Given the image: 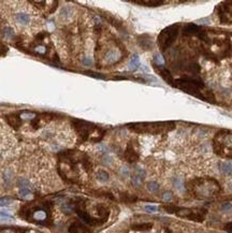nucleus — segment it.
<instances>
[{"label":"nucleus","instance_id":"412c9836","mask_svg":"<svg viewBox=\"0 0 232 233\" xmlns=\"http://www.w3.org/2000/svg\"><path fill=\"white\" fill-rule=\"evenodd\" d=\"M139 66H140V59H139V56L138 55H134L131 58L130 60V63H129V69L130 70H137L139 68Z\"/></svg>","mask_w":232,"mask_h":233},{"label":"nucleus","instance_id":"5701e85b","mask_svg":"<svg viewBox=\"0 0 232 233\" xmlns=\"http://www.w3.org/2000/svg\"><path fill=\"white\" fill-rule=\"evenodd\" d=\"M17 186L20 187V189L26 188V189H30L31 190V184L29 183V181H27L26 178H20L17 181Z\"/></svg>","mask_w":232,"mask_h":233},{"label":"nucleus","instance_id":"9b49d317","mask_svg":"<svg viewBox=\"0 0 232 233\" xmlns=\"http://www.w3.org/2000/svg\"><path fill=\"white\" fill-rule=\"evenodd\" d=\"M144 177H145V171H144L143 169L137 168L136 170H134V174H133V176L131 177V183H132V185L136 186V187L141 186Z\"/></svg>","mask_w":232,"mask_h":233},{"label":"nucleus","instance_id":"f257e3e1","mask_svg":"<svg viewBox=\"0 0 232 233\" xmlns=\"http://www.w3.org/2000/svg\"><path fill=\"white\" fill-rule=\"evenodd\" d=\"M198 37L202 41V50L208 58L217 60L232 57V32L202 29Z\"/></svg>","mask_w":232,"mask_h":233},{"label":"nucleus","instance_id":"72a5a7b5","mask_svg":"<svg viewBox=\"0 0 232 233\" xmlns=\"http://www.w3.org/2000/svg\"><path fill=\"white\" fill-rule=\"evenodd\" d=\"M102 161H103V163H106V165H110V162H111V157H110L109 155H104L102 157Z\"/></svg>","mask_w":232,"mask_h":233},{"label":"nucleus","instance_id":"4be33fe9","mask_svg":"<svg viewBox=\"0 0 232 233\" xmlns=\"http://www.w3.org/2000/svg\"><path fill=\"white\" fill-rule=\"evenodd\" d=\"M96 176H97V178L99 179L100 182H108L109 181V173L106 171H104V170H99V171L97 172V174H96Z\"/></svg>","mask_w":232,"mask_h":233},{"label":"nucleus","instance_id":"e433bc0d","mask_svg":"<svg viewBox=\"0 0 232 233\" xmlns=\"http://www.w3.org/2000/svg\"><path fill=\"white\" fill-rule=\"evenodd\" d=\"M83 62H84L85 65H88V66L92 65V60H90L89 58H84L83 59Z\"/></svg>","mask_w":232,"mask_h":233},{"label":"nucleus","instance_id":"f704fd0d","mask_svg":"<svg viewBox=\"0 0 232 233\" xmlns=\"http://www.w3.org/2000/svg\"><path fill=\"white\" fill-rule=\"evenodd\" d=\"M231 209V204H230V203H226V204L222 205V209H224V211H228V209Z\"/></svg>","mask_w":232,"mask_h":233},{"label":"nucleus","instance_id":"1a4fd4ad","mask_svg":"<svg viewBox=\"0 0 232 233\" xmlns=\"http://www.w3.org/2000/svg\"><path fill=\"white\" fill-rule=\"evenodd\" d=\"M154 69L160 74L161 77H162L169 85L174 86L175 80L173 79V76H172V74H171L170 71H169L168 69H166L164 67H162V66H158V65H154Z\"/></svg>","mask_w":232,"mask_h":233},{"label":"nucleus","instance_id":"bb28decb","mask_svg":"<svg viewBox=\"0 0 232 233\" xmlns=\"http://www.w3.org/2000/svg\"><path fill=\"white\" fill-rule=\"evenodd\" d=\"M147 189L150 192H157L159 190V185L156 182H150L147 184Z\"/></svg>","mask_w":232,"mask_h":233},{"label":"nucleus","instance_id":"a878e982","mask_svg":"<svg viewBox=\"0 0 232 233\" xmlns=\"http://www.w3.org/2000/svg\"><path fill=\"white\" fill-rule=\"evenodd\" d=\"M173 185H174V187L177 189V190H180V191L184 190V183H183V181H182L181 178H177V177L173 178Z\"/></svg>","mask_w":232,"mask_h":233},{"label":"nucleus","instance_id":"2f4dec72","mask_svg":"<svg viewBox=\"0 0 232 233\" xmlns=\"http://www.w3.org/2000/svg\"><path fill=\"white\" fill-rule=\"evenodd\" d=\"M13 217L11 216L9 213L7 212H0V219H3V220H7V219H12Z\"/></svg>","mask_w":232,"mask_h":233},{"label":"nucleus","instance_id":"7c9ffc66","mask_svg":"<svg viewBox=\"0 0 232 233\" xmlns=\"http://www.w3.org/2000/svg\"><path fill=\"white\" fill-rule=\"evenodd\" d=\"M172 198H173V193L171 191L164 192V195H162V199H164V201H166V202H170L171 200H172Z\"/></svg>","mask_w":232,"mask_h":233},{"label":"nucleus","instance_id":"cd10ccee","mask_svg":"<svg viewBox=\"0 0 232 233\" xmlns=\"http://www.w3.org/2000/svg\"><path fill=\"white\" fill-rule=\"evenodd\" d=\"M73 209H74V205L73 204H67V203H65V204L61 205V211L67 213V214H70Z\"/></svg>","mask_w":232,"mask_h":233},{"label":"nucleus","instance_id":"4468645a","mask_svg":"<svg viewBox=\"0 0 232 233\" xmlns=\"http://www.w3.org/2000/svg\"><path fill=\"white\" fill-rule=\"evenodd\" d=\"M104 59L108 63H115L120 59V53L117 50H109L104 54Z\"/></svg>","mask_w":232,"mask_h":233},{"label":"nucleus","instance_id":"c756f323","mask_svg":"<svg viewBox=\"0 0 232 233\" xmlns=\"http://www.w3.org/2000/svg\"><path fill=\"white\" fill-rule=\"evenodd\" d=\"M11 202H12V199L9 198V197L1 198V199H0V206H7V205H9Z\"/></svg>","mask_w":232,"mask_h":233},{"label":"nucleus","instance_id":"dca6fc26","mask_svg":"<svg viewBox=\"0 0 232 233\" xmlns=\"http://www.w3.org/2000/svg\"><path fill=\"white\" fill-rule=\"evenodd\" d=\"M201 30H202V28L199 27L198 25L188 24L184 27L183 32H184V34H186V36H194V34L198 36V34L201 32Z\"/></svg>","mask_w":232,"mask_h":233},{"label":"nucleus","instance_id":"7ed1b4c3","mask_svg":"<svg viewBox=\"0 0 232 233\" xmlns=\"http://www.w3.org/2000/svg\"><path fill=\"white\" fill-rule=\"evenodd\" d=\"M188 187L191 190V192L197 198H200V199L211 198L220 191V186L218 185V183L211 178H208V179L197 178L189 183Z\"/></svg>","mask_w":232,"mask_h":233},{"label":"nucleus","instance_id":"aec40b11","mask_svg":"<svg viewBox=\"0 0 232 233\" xmlns=\"http://www.w3.org/2000/svg\"><path fill=\"white\" fill-rule=\"evenodd\" d=\"M152 227H153V223H140V225H136V226L132 227L133 230H136V231H147V230L152 229Z\"/></svg>","mask_w":232,"mask_h":233},{"label":"nucleus","instance_id":"393cba45","mask_svg":"<svg viewBox=\"0 0 232 233\" xmlns=\"http://www.w3.org/2000/svg\"><path fill=\"white\" fill-rule=\"evenodd\" d=\"M20 195H21L23 199H31L32 198V192H31L30 189H26V188H23V189H20Z\"/></svg>","mask_w":232,"mask_h":233},{"label":"nucleus","instance_id":"9d476101","mask_svg":"<svg viewBox=\"0 0 232 233\" xmlns=\"http://www.w3.org/2000/svg\"><path fill=\"white\" fill-rule=\"evenodd\" d=\"M125 158H126V160L128 162H131V163L138 161V159H139V154L134 149L132 143H129V144L127 145L126 151H125Z\"/></svg>","mask_w":232,"mask_h":233},{"label":"nucleus","instance_id":"f03ea898","mask_svg":"<svg viewBox=\"0 0 232 233\" xmlns=\"http://www.w3.org/2000/svg\"><path fill=\"white\" fill-rule=\"evenodd\" d=\"M174 87L184 90L185 93H190L191 96L199 98L203 101H208L211 103H215V97L212 91L206 90L204 84L194 77H182V79L175 80Z\"/></svg>","mask_w":232,"mask_h":233},{"label":"nucleus","instance_id":"20e7f679","mask_svg":"<svg viewBox=\"0 0 232 233\" xmlns=\"http://www.w3.org/2000/svg\"><path fill=\"white\" fill-rule=\"evenodd\" d=\"M72 126L74 127L76 133L83 141L90 140L92 142H98L104 135V130L98 128L96 125L85 120L72 119Z\"/></svg>","mask_w":232,"mask_h":233},{"label":"nucleus","instance_id":"473e14b6","mask_svg":"<svg viewBox=\"0 0 232 233\" xmlns=\"http://www.w3.org/2000/svg\"><path fill=\"white\" fill-rule=\"evenodd\" d=\"M145 211L148 213H155L158 211V207L155 205H146L145 206Z\"/></svg>","mask_w":232,"mask_h":233},{"label":"nucleus","instance_id":"6ab92c4d","mask_svg":"<svg viewBox=\"0 0 232 233\" xmlns=\"http://www.w3.org/2000/svg\"><path fill=\"white\" fill-rule=\"evenodd\" d=\"M219 169H220V171H222V174L228 175V174H230L232 171V165L230 162H222L220 165H219Z\"/></svg>","mask_w":232,"mask_h":233},{"label":"nucleus","instance_id":"423d86ee","mask_svg":"<svg viewBox=\"0 0 232 233\" xmlns=\"http://www.w3.org/2000/svg\"><path fill=\"white\" fill-rule=\"evenodd\" d=\"M213 147L214 151L220 157L232 158V131H218L213 139Z\"/></svg>","mask_w":232,"mask_h":233},{"label":"nucleus","instance_id":"a211bd4d","mask_svg":"<svg viewBox=\"0 0 232 233\" xmlns=\"http://www.w3.org/2000/svg\"><path fill=\"white\" fill-rule=\"evenodd\" d=\"M15 20H16V22L17 23H20V24L26 25L29 23L30 17H29V15L26 13H18L15 15Z\"/></svg>","mask_w":232,"mask_h":233},{"label":"nucleus","instance_id":"f3484780","mask_svg":"<svg viewBox=\"0 0 232 233\" xmlns=\"http://www.w3.org/2000/svg\"><path fill=\"white\" fill-rule=\"evenodd\" d=\"M132 2L137 4L147 6V7H158V6H161V4L164 3V1H162V0H134Z\"/></svg>","mask_w":232,"mask_h":233},{"label":"nucleus","instance_id":"39448f33","mask_svg":"<svg viewBox=\"0 0 232 233\" xmlns=\"http://www.w3.org/2000/svg\"><path fill=\"white\" fill-rule=\"evenodd\" d=\"M130 130L137 133L159 134L173 130L175 123L173 121H157V123H136L128 125Z\"/></svg>","mask_w":232,"mask_h":233},{"label":"nucleus","instance_id":"b1692460","mask_svg":"<svg viewBox=\"0 0 232 233\" xmlns=\"http://www.w3.org/2000/svg\"><path fill=\"white\" fill-rule=\"evenodd\" d=\"M21 118L22 119H32L34 120L36 117H37V114L34 113V112H29V111H24L21 113Z\"/></svg>","mask_w":232,"mask_h":233},{"label":"nucleus","instance_id":"c85d7f7f","mask_svg":"<svg viewBox=\"0 0 232 233\" xmlns=\"http://www.w3.org/2000/svg\"><path fill=\"white\" fill-rule=\"evenodd\" d=\"M3 34L7 37V38H12L14 36V31H13V29L12 28H10V27H6L3 29Z\"/></svg>","mask_w":232,"mask_h":233},{"label":"nucleus","instance_id":"ddd939ff","mask_svg":"<svg viewBox=\"0 0 232 233\" xmlns=\"http://www.w3.org/2000/svg\"><path fill=\"white\" fill-rule=\"evenodd\" d=\"M6 120L11 127H13L14 129L17 130L22 126V120L23 119L21 118V116H18L16 114H9V115H6Z\"/></svg>","mask_w":232,"mask_h":233},{"label":"nucleus","instance_id":"c9c22d12","mask_svg":"<svg viewBox=\"0 0 232 233\" xmlns=\"http://www.w3.org/2000/svg\"><path fill=\"white\" fill-rule=\"evenodd\" d=\"M225 229L227 230V231H229V232H232V223H228V225H226Z\"/></svg>","mask_w":232,"mask_h":233},{"label":"nucleus","instance_id":"f8f14e48","mask_svg":"<svg viewBox=\"0 0 232 233\" xmlns=\"http://www.w3.org/2000/svg\"><path fill=\"white\" fill-rule=\"evenodd\" d=\"M69 232L70 233H92V231L82 223L75 221L71 223V226L69 227Z\"/></svg>","mask_w":232,"mask_h":233},{"label":"nucleus","instance_id":"2eb2a0df","mask_svg":"<svg viewBox=\"0 0 232 233\" xmlns=\"http://www.w3.org/2000/svg\"><path fill=\"white\" fill-rule=\"evenodd\" d=\"M31 217L34 221L38 223H44L45 220L48 219V212L45 209H36L34 213H31Z\"/></svg>","mask_w":232,"mask_h":233},{"label":"nucleus","instance_id":"6e6552de","mask_svg":"<svg viewBox=\"0 0 232 233\" xmlns=\"http://www.w3.org/2000/svg\"><path fill=\"white\" fill-rule=\"evenodd\" d=\"M217 14L222 24L232 25V1H225L218 4Z\"/></svg>","mask_w":232,"mask_h":233},{"label":"nucleus","instance_id":"0eeeda50","mask_svg":"<svg viewBox=\"0 0 232 233\" xmlns=\"http://www.w3.org/2000/svg\"><path fill=\"white\" fill-rule=\"evenodd\" d=\"M180 29H181V25L174 24L164 28V30L159 33V36H158V44H159V47L161 48V51H166L173 44V42L177 38Z\"/></svg>","mask_w":232,"mask_h":233}]
</instances>
